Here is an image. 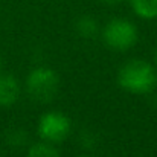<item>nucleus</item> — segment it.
Segmentation results:
<instances>
[{
	"label": "nucleus",
	"instance_id": "nucleus-1",
	"mask_svg": "<svg viewBox=\"0 0 157 157\" xmlns=\"http://www.w3.org/2000/svg\"><path fill=\"white\" fill-rule=\"evenodd\" d=\"M117 84L128 93L148 95L157 86V72L148 61L131 59L119 69Z\"/></svg>",
	"mask_w": 157,
	"mask_h": 157
},
{
	"label": "nucleus",
	"instance_id": "nucleus-2",
	"mask_svg": "<svg viewBox=\"0 0 157 157\" xmlns=\"http://www.w3.org/2000/svg\"><path fill=\"white\" fill-rule=\"evenodd\" d=\"M26 90L34 101L51 102L59 90V76L51 67H35L26 78Z\"/></svg>",
	"mask_w": 157,
	"mask_h": 157
},
{
	"label": "nucleus",
	"instance_id": "nucleus-3",
	"mask_svg": "<svg viewBox=\"0 0 157 157\" xmlns=\"http://www.w3.org/2000/svg\"><path fill=\"white\" fill-rule=\"evenodd\" d=\"M137 38L139 34L136 25L127 18H111L102 29V40L105 46L117 52H125L134 48Z\"/></svg>",
	"mask_w": 157,
	"mask_h": 157
},
{
	"label": "nucleus",
	"instance_id": "nucleus-4",
	"mask_svg": "<svg viewBox=\"0 0 157 157\" xmlns=\"http://www.w3.org/2000/svg\"><path fill=\"white\" fill-rule=\"evenodd\" d=\"M72 130V121L63 111H46L38 121V136L44 142L59 144L67 139Z\"/></svg>",
	"mask_w": 157,
	"mask_h": 157
},
{
	"label": "nucleus",
	"instance_id": "nucleus-5",
	"mask_svg": "<svg viewBox=\"0 0 157 157\" xmlns=\"http://www.w3.org/2000/svg\"><path fill=\"white\" fill-rule=\"evenodd\" d=\"M20 82L11 73H0V107H12L20 98Z\"/></svg>",
	"mask_w": 157,
	"mask_h": 157
},
{
	"label": "nucleus",
	"instance_id": "nucleus-6",
	"mask_svg": "<svg viewBox=\"0 0 157 157\" xmlns=\"http://www.w3.org/2000/svg\"><path fill=\"white\" fill-rule=\"evenodd\" d=\"M134 14L144 20L157 18V0H130Z\"/></svg>",
	"mask_w": 157,
	"mask_h": 157
},
{
	"label": "nucleus",
	"instance_id": "nucleus-7",
	"mask_svg": "<svg viewBox=\"0 0 157 157\" xmlns=\"http://www.w3.org/2000/svg\"><path fill=\"white\" fill-rule=\"evenodd\" d=\"M28 157H61V154L55 148V144L41 140V142H35L29 147Z\"/></svg>",
	"mask_w": 157,
	"mask_h": 157
},
{
	"label": "nucleus",
	"instance_id": "nucleus-8",
	"mask_svg": "<svg viewBox=\"0 0 157 157\" xmlns=\"http://www.w3.org/2000/svg\"><path fill=\"white\" fill-rule=\"evenodd\" d=\"M75 29H76L78 35H81L82 38H93L98 34V23L93 17L84 15L76 21Z\"/></svg>",
	"mask_w": 157,
	"mask_h": 157
},
{
	"label": "nucleus",
	"instance_id": "nucleus-9",
	"mask_svg": "<svg viewBox=\"0 0 157 157\" xmlns=\"http://www.w3.org/2000/svg\"><path fill=\"white\" fill-rule=\"evenodd\" d=\"M121 2L122 0H102V3H105V5H117Z\"/></svg>",
	"mask_w": 157,
	"mask_h": 157
},
{
	"label": "nucleus",
	"instance_id": "nucleus-10",
	"mask_svg": "<svg viewBox=\"0 0 157 157\" xmlns=\"http://www.w3.org/2000/svg\"><path fill=\"white\" fill-rule=\"evenodd\" d=\"M2 66H3V59H2V55H0V70H2Z\"/></svg>",
	"mask_w": 157,
	"mask_h": 157
},
{
	"label": "nucleus",
	"instance_id": "nucleus-11",
	"mask_svg": "<svg viewBox=\"0 0 157 157\" xmlns=\"http://www.w3.org/2000/svg\"><path fill=\"white\" fill-rule=\"evenodd\" d=\"M78 157H87V156H84V154H81V156H78Z\"/></svg>",
	"mask_w": 157,
	"mask_h": 157
},
{
	"label": "nucleus",
	"instance_id": "nucleus-12",
	"mask_svg": "<svg viewBox=\"0 0 157 157\" xmlns=\"http://www.w3.org/2000/svg\"><path fill=\"white\" fill-rule=\"evenodd\" d=\"M156 61H157V49H156Z\"/></svg>",
	"mask_w": 157,
	"mask_h": 157
}]
</instances>
